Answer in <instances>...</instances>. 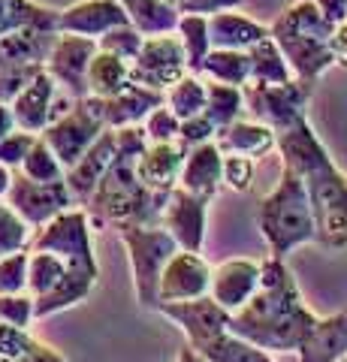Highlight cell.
I'll use <instances>...</instances> for the list:
<instances>
[{
	"label": "cell",
	"mask_w": 347,
	"mask_h": 362,
	"mask_svg": "<svg viewBox=\"0 0 347 362\" xmlns=\"http://www.w3.org/2000/svg\"><path fill=\"white\" fill-rule=\"evenodd\" d=\"M317 314L302 302L299 284L284 259H260V284L254 296L230 314V332L257 344L266 354L299 350Z\"/></svg>",
	"instance_id": "1"
},
{
	"label": "cell",
	"mask_w": 347,
	"mask_h": 362,
	"mask_svg": "<svg viewBox=\"0 0 347 362\" xmlns=\"http://www.w3.org/2000/svg\"><path fill=\"white\" fill-rule=\"evenodd\" d=\"M275 148L284 166L305 181L308 206L314 214V239L332 251L347 247V175L332 163L305 115L275 130Z\"/></svg>",
	"instance_id": "2"
},
{
	"label": "cell",
	"mask_w": 347,
	"mask_h": 362,
	"mask_svg": "<svg viewBox=\"0 0 347 362\" xmlns=\"http://www.w3.org/2000/svg\"><path fill=\"white\" fill-rule=\"evenodd\" d=\"M118 151L115 160L106 169V175L100 178L94 194L85 202V214L91 226H118V223H142V226H158L163 202L170 194H151L145 190L136 178V157L145 151L142 127H118L115 130Z\"/></svg>",
	"instance_id": "3"
},
{
	"label": "cell",
	"mask_w": 347,
	"mask_h": 362,
	"mask_svg": "<svg viewBox=\"0 0 347 362\" xmlns=\"http://www.w3.org/2000/svg\"><path fill=\"white\" fill-rule=\"evenodd\" d=\"M332 33L335 25L320 16V9L311 0H296L269 25V37L284 54L293 78L308 85H314L329 66L339 64L332 49Z\"/></svg>",
	"instance_id": "4"
},
{
	"label": "cell",
	"mask_w": 347,
	"mask_h": 362,
	"mask_svg": "<svg viewBox=\"0 0 347 362\" xmlns=\"http://www.w3.org/2000/svg\"><path fill=\"white\" fill-rule=\"evenodd\" d=\"M257 226L263 233L269 257L284 259L296 247L314 242V214L308 206L305 181L293 169H281L278 185L263 197L257 209Z\"/></svg>",
	"instance_id": "5"
},
{
	"label": "cell",
	"mask_w": 347,
	"mask_h": 362,
	"mask_svg": "<svg viewBox=\"0 0 347 362\" xmlns=\"http://www.w3.org/2000/svg\"><path fill=\"white\" fill-rule=\"evenodd\" d=\"M118 239L127 247L130 272H133V290H136V302L142 308H158V281L178 245L163 226H142V223H118L112 226Z\"/></svg>",
	"instance_id": "6"
},
{
	"label": "cell",
	"mask_w": 347,
	"mask_h": 362,
	"mask_svg": "<svg viewBox=\"0 0 347 362\" xmlns=\"http://www.w3.org/2000/svg\"><path fill=\"white\" fill-rule=\"evenodd\" d=\"M103 130H106V124H103V112H100V100L82 97V100H76L66 115L52 121L49 127L40 133V139L49 145V151L58 157V163L66 173V169L91 148V142Z\"/></svg>",
	"instance_id": "7"
},
{
	"label": "cell",
	"mask_w": 347,
	"mask_h": 362,
	"mask_svg": "<svg viewBox=\"0 0 347 362\" xmlns=\"http://www.w3.org/2000/svg\"><path fill=\"white\" fill-rule=\"evenodd\" d=\"M28 251H52L76 266H97L94 245H91V223L82 206H73L54 214L49 223L33 230L28 239Z\"/></svg>",
	"instance_id": "8"
},
{
	"label": "cell",
	"mask_w": 347,
	"mask_h": 362,
	"mask_svg": "<svg viewBox=\"0 0 347 362\" xmlns=\"http://www.w3.org/2000/svg\"><path fill=\"white\" fill-rule=\"evenodd\" d=\"M4 199L30 230H40V226L49 223L54 214L76 206L64 178L61 181H30V178L21 175L18 169H13V181H9V190H6Z\"/></svg>",
	"instance_id": "9"
},
{
	"label": "cell",
	"mask_w": 347,
	"mask_h": 362,
	"mask_svg": "<svg viewBox=\"0 0 347 362\" xmlns=\"http://www.w3.org/2000/svg\"><path fill=\"white\" fill-rule=\"evenodd\" d=\"M311 94H314V85L299 82V78H290L284 85H245L242 88L245 112H251L254 121H260L272 130H281L290 121L305 115Z\"/></svg>",
	"instance_id": "10"
},
{
	"label": "cell",
	"mask_w": 347,
	"mask_h": 362,
	"mask_svg": "<svg viewBox=\"0 0 347 362\" xmlns=\"http://www.w3.org/2000/svg\"><path fill=\"white\" fill-rule=\"evenodd\" d=\"M187 76L184 49L175 33H160V37H145L139 54L130 61V82L142 88L163 90Z\"/></svg>",
	"instance_id": "11"
},
{
	"label": "cell",
	"mask_w": 347,
	"mask_h": 362,
	"mask_svg": "<svg viewBox=\"0 0 347 362\" xmlns=\"http://www.w3.org/2000/svg\"><path fill=\"white\" fill-rule=\"evenodd\" d=\"M94 54H97V40L58 33L49 49L46 64H42V70L54 78V85L61 90H66V94L76 100H82V97H88L85 73H88V64H91Z\"/></svg>",
	"instance_id": "12"
},
{
	"label": "cell",
	"mask_w": 347,
	"mask_h": 362,
	"mask_svg": "<svg viewBox=\"0 0 347 362\" xmlns=\"http://www.w3.org/2000/svg\"><path fill=\"white\" fill-rule=\"evenodd\" d=\"M154 311H160L166 320H172L187 335V344L194 350L230 329V311L220 308L211 296H199L187 302H166V305H158Z\"/></svg>",
	"instance_id": "13"
},
{
	"label": "cell",
	"mask_w": 347,
	"mask_h": 362,
	"mask_svg": "<svg viewBox=\"0 0 347 362\" xmlns=\"http://www.w3.org/2000/svg\"><path fill=\"white\" fill-rule=\"evenodd\" d=\"M206 214H208L206 199L187 194L182 187H172L163 202L160 226L172 235L182 251L199 254L203 251V242H206Z\"/></svg>",
	"instance_id": "14"
},
{
	"label": "cell",
	"mask_w": 347,
	"mask_h": 362,
	"mask_svg": "<svg viewBox=\"0 0 347 362\" xmlns=\"http://www.w3.org/2000/svg\"><path fill=\"white\" fill-rule=\"evenodd\" d=\"M208 281H211V266L194 251H178L166 259L158 281V305L166 302H187L208 296Z\"/></svg>",
	"instance_id": "15"
},
{
	"label": "cell",
	"mask_w": 347,
	"mask_h": 362,
	"mask_svg": "<svg viewBox=\"0 0 347 362\" xmlns=\"http://www.w3.org/2000/svg\"><path fill=\"white\" fill-rule=\"evenodd\" d=\"M121 25H130V21L115 0H79L66 9H58V16H54L58 33H73V37L88 40H100L106 30Z\"/></svg>",
	"instance_id": "16"
},
{
	"label": "cell",
	"mask_w": 347,
	"mask_h": 362,
	"mask_svg": "<svg viewBox=\"0 0 347 362\" xmlns=\"http://www.w3.org/2000/svg\"><path fill=\"white\" fill-rule=\"evenodd\" d=\"M257 284H260V263L257 259H248V257L223 259L220 266L211 269L208 296L233 314L254 296Z\"/></svg>",
	"instance_id": "17"
},
{
	"label": "cell",
	"mask_w": 347,
	"mask_h": 362,
	"mask_svg": "<svg viewBox=\"0 0 347 362\" xmlns=\"http://www.w3.org/2000/svg\"><path fill=\"white\" fill-rule=\"evenodd\" d=\"M115 151H118L115 130L106 127L91 142V148H88L79 160H76L64 173V181H66V187H70V197H73L76 206H85L88 197L94 194V187L100 185V178L106 175V169L112 166V160H115Z\"/></svg>",
	"instance_id": "18"
},
{
	"label": "cell",
	"mask_w": 347,
	"mask_h": 362,
	"mask_svg": "<svg viewBox=\"0 0 347 362\" xmlns=\"http://www.w3.org/2000/svg\"><path fill=\"white\" fill-rule=\"evenodd\" d=\"M58 30L52 25H30L0 37V73L6 70H42Z\"/></svg>",
	"instance_id": "19"
},
{
	"label": "cell",
	"mask_w": 347,
	"mask_h": 362,
	"mask_svg": "<svg viewBox=\"0 0 347 362\" xmlns=\"http://www.w3.org/2000/svg\"><path fill=\"white\" fill-rule=\"evenodd\" d=\"M187 157V148L182 142H154L145 145V151L136 157V178L145 190L151 194H170L178 185V173H182V163Z\"/></svg>",
	"instance_id": "20"
},
{
	"label": "cell",
	"mask_w": 347,
	"mask_h": 362,
	"mask_svg": "<svg viewBox=\"0 0 347 362\" xmlns=\"http://www.w3.org/2000/svg\"><path fill=\"white\" fill-rule=\"evenodd\" d=\"M54 94H58V85H54V78L46 70H40L13 97V103H9V112H13V121H16V130H25V133H33V136H40L42 130H46L49 127Z\"/></svg>",
	"instance_id": "21"
},
{
	"label": "cell",
	"mask_w": 347,
	"mask_h": 362,
	"mask_svg": "<svg viewBox=\"0 0 347 362\" xmlns=\"http://www.w3.org/2000/svg\"><path fill=\"white\" fill-rule=\"evenodd\" d=\"M220 160H223V154L218 151L215 142H203V145H196V148H190L182 163V173H178L175 187L211 202L218 197V190L223 187L220 185Z\"/></svg>",
	"instance_id": "22"
},
{
	"label": "cell",
	"mask_w": 347,
	"mask_h": 362,
	"mask_svg": "<svg viewBox=\"0 0 347 362\" xmlns=\"http://www.w3.org/2000/svg\"><path fill=\"white\" fill-rule=\"evenodd\" d=\"M163 106V94L151 88H142L136 82H130L124 90H118L115 97L100 100V112H103V124L109 130L118 127H139L148 118L151 109Z\"/></svg>",
	"instance_id": "23"
},
{
	"label": "cell",
	"mask_w": 347,
	"mask_h": 362,
	"mask_svg": "<svg viewBox=\"0 0 347 362\" xmlns=\"http://www.w3.org/2000/svg\"><path fill=\"white\" fill-rule=\"evenodd\" d=\"M296 354L299 362H339L347 356V311L317 317Z\"/></svg>",
	"instance_id": "24"
},
{
	"label": "cell",
	"mask_w": 347,
	"mask_h": 362,
	"mask_svg": "<svg viewBox=\"0 0 347 362\" xmlns=\"http://www.w3.org/2000/svg\"><path fill=\"white\" fill-rule=\"evenodd\" d=\"M211 142L218 145L220 154H242V157L257 160V157H263L275 148V130L266 127L260 121L239 118V121L227 124V127H218Z\"/></svg>",
	"instance_id": "25"
},
{
	"label": "cell",
	"mask_w": 347,
	"mask_h": 362,
	"mask_svg": "<svg viewBox=\"0 0 347 362\" xmlns=\"http://www.w3.org/2000/svg\"><path fill=\"white\" fill-rule=\"evenodd\" d=\"M269 37V28L260 25L242 13L223 9V13L208 16V42L211 49H233V52H248L254 42Z\"/></svg>",
	"instance_id": "26"
},
{
	"label": "cell",
	"mask_w": 347,
	"mask_h": 362,
	"mask_svg": "<svg viewBox=\"0 0 347 362\" xmlns=\"http://www.w3.org/2000/svg\"><path fill=\"white\" fill-rule=\"evenodd\" d=\"M76 269L100 272V266H76V263H70V259H64V257L52 254V251H28V296L33 302L49 296V293Z\"/></svg>",
	"instance_id": "27"
},
{
	"label": "cell",
	"mask_w": 347,
	"mask_h": 362,
	"mask_svg": "<svg viewBox=\"0 0 347 362\" xmlns=\"http://www.w3.org/2000/svg\"><path fill=\"white\" fill-rule=\"evenodd\" d=\"M124 9V16L142 37H160V33H175L178 9L170 0H115Z\"/></svg>",
	"instance_id": "28"
},
{
	"label": "cell",
	"mask_w": 347,
	"mask_h": 362,
	"mask_svg": "<svg viewBox=\"0 0 347 362\" xmlns=\"http://www.w3.org/2000/svg\"><path fill=\"white\" fill-rule=\"evenodd\" d=\"M85 85H88V97H97V100L115 97L118 90H124L130 85V64L97 49L91 64H88Z\"/></svg>",
	"instance_id": "29"
},
{
	"label": "cell",
	"mask_w": 347,
	"mask_h": 362,
	"mask_svg": "<svg viewBox=\"0 0 347 362\" xmlns=\"http://www.w3.org/2000/svg\"><path fill=\"white\" fill-rule=\"evenodd\" d=\"M245 54H248V70H251L248 85H284L293 78L284 54L278 52L272 37H263L260 42H254Z\"/></svg>",
	"instance_id": "30"
},
{
	"label": "cell",
	"mask_w": 347,
	"mask_h": 362,
	"mask_svg": "<svg viewBox=\"0 0 347 362\" xmlns=\"http://www.w3.org/2000/svg\"><path fill=\"white\" fill-rule=\"evenodd\" d=\"M196 76L203 78V82L245 88V85H248V78H251L248 54H245V52H233V49H208L203 64H199Z\"/></svg>",
	"instance_id": "31"
},
{
	"label": "cell",
	"mask_w": 347,
	"mask_h": 362,
	"mask_svg": "<svg viewBox=\"0 0 347 362\" xmlns=\"http://www.w3.org/2000/svg\"><path fill=\"white\" fill-rule=\"evenodd\" d=\"M196 354L206 362H275L266 350H260L251 341H245V338H239V335H233L230 329L215 335L203 347H196Z\"/></svg>",
	"instance_id": "32"
},
{
	"label": "cell",
	"mask_w": 347,
	"mask_h": 362,
	"mask_svg": "<svg viewBox=\"0 0 347 362\" xmlns=\"http://www.w3.org/2000/svg\"><path fill=\"white\" fill-rule=\"evenodd\" d=\"M163 106L172 112L178 121L203 115L206 109V82L199 76H182L175 85H170L163 90Z\"/></svg>",
	"instance_id": "33"
},
{
	"label": "cell",
	"mask_w": 347,
	"mask_h": 362,
	"mask_svg": "<svg viewBox=\"0 0 347 362\" xmlns=\"http://www.w3.org/2000/svg\"><path fill=\"white\" fill-rule=\"evenodd\" d=\"M175 37L184 49V61H187V73L196 76L199 64L208 54L211 42H208V16H178L175 25Z\"/></svg>",
	"instance_id": "34"
},
{
	"label": "cell",
	"mask_w": 347,
	"mask_h": 362,
	"mask_svg": "<svg viewBox=\"0 0 347 362\" xmlns=\"http://www.w3.org/2000/svg\"><path fill=\"white\" fill-rule=\"evenodd\" d=\"M206 115L215 127H227V124L239 121L245 115V97L242 88L236 85H218L206 82Z\"/></svg>",
	"instance_id": "35"
},
{
	"label": "cell",
	"mask_w": 347,
	"mask_h": 362,
	"mask_svg": "<svg viewBox=\"0 0 347 362\" xmlns=\"http://www.w3.org/2000/svg\"><path fill=\"white\" fill-rule=\"evenodd\" d=\"M54 16H58V9L30 4V0H0V37H6V33H13L18 28H30V25L54 28Z\"/></svg>",
	"instance_id": "36"
},
{
	"label": "cell",
	"mask_w": 347,
	"mask_h": 362,
	"mask_svg": "<svg viewBox=\"0 0 347 362\" xmlns=\"http://www.w3.org/2000/svg\"><path fill=\"white\" fill-rule=\"evenodd\" d=\"M18 173L25 178H30V181H61L64 178V166L58 163V157L49 151V145L37 136V142L30 145V151H28L25 160H21Z\"/></svg>",
	"instance_id": "37"
},
{
	"label": "cell",
	"mask_w": 347,
	"mask_h": 362,
	"mask_svg": "<svg viewBox=\"0 0 347 362\" xmlns=\"http://www.w3.org/2000/svg\"><path fill=\"white\" fill-rule=\"evenodd\" d=\"M30 226L18 218V214L0 202V259L18 251H28V239H30Z\"/></svg>",
	"instance_id": "38"
},
{
	"label": "cell",
	"mask_w": 347,
	"mask_h": 362,
	"mask_svg": "<svg viewBox=\"0 0 347 362\" xmlns=\"http://www.w3.org/2000/svg\"><path fill=\"white\" fill-rule=\"evenodd\" d=\"M142 33L133 28V25H121V28H112V30H106L103 37L97 40V49L100 52H109V54H115V58H121V61H133L139 54V49H142Z\"/></svg>",
	"instance_id": "39"
},
{
	"label": "cell",
	"mask_w": 347,
	"mask_h": 362,
	"mask_svg": "<svg viewBox=\"0 0 347 362\" xmlns=\"http://www.w3.org/2000/svg\"><path fill=\"white\" fill-rule=\"evenodd\" d=\"M254 173H257V160L242 154H223L220 160V185H227L236 194H248L254 187Z\"/></svg>",
	"instance_id": "40"
},
{
	"label": "cell",
	"mask_w": 347,
	"mask_h": 362,
	"mask_svg": "<svg viewBox=\"0 0 347 362\" xmlns=\"http://www.w3.org/2000/svg\"><path fill=\"white\" fill-rule=\"evenodd\" d=\"M18 293H28V251L0 259V296H18Z\"/></svg>",
	"instance_id": "41"
},
{
	"label": "cell",
	"mask_w": 347,
	"mask_h": 362,
	"mask_svg": "<svg viewBox=\"0 0 347 362\" xmlns=\"http://www.w3.org/2000/svg\"><path fill=\"white\" fill-rule=\"evenodd\" d=\"M178 124L182 121H178L170 109L158 106L148 112V118H145L139 127L145 133V139H148V145H154V142H178Z\"/></svg>",
	"instance_id": "42"
},
{
	"label": "cell",
	"mask_w": 347,
	"mask_h": 362,
	"mask_svg": "<svg viewBox=\"0 0 347 362\" xmlns=\"http://www.w3.org/2000/svg\"><path fill=\"white\" fill-rule=\"evenodd\" d=\"M37 320L33 317V299L28 293H18V296H0V323L16 326V329H25Z\"/></svg>",
	"instance_id": "43"
},
{
	"label": "cell",
	"mask_w": 347,
	"mask_h": 362,
	"mask_svg": "<svg viewBox=\"0 0 347 362\" xmlns=\"http://www.w3.org/2000/svg\"><path fill=\"white\" fill-rule=\"evenodd\" d=\"M33 142H37V136L25 133V130H13L9 136H4V139H0V163L6 169H18Z\"/></svg>",
	"instance_id": "44"
},
{
	"label": "cell",
	"mask_w": 347,
	"mask_h": 362,
	"mask_svg": "<svg viewBox=\"0 0 347 362\" xmlns=\"http://www.w3.org/2000/svg\"><path fill=\"white\" fill-rule=\"evenodd\" d=\"M215 133H218V127L208 121L206 112L203 115H194V118H184L182 124H178V142H182L187 151L196 148V145H203V142H211Z\"/></svg>",
	"instance_id": "45"
},
{
	"label": "cell",
	"mask_w": 347,
	"mask_h": 362,
	"mask_svg": "<svg viewBox=\"0 0 347 362\" xmlns=\"http://www.w3.org/2000/svg\"><path fill=\"white\" fill-rule=\"evenodd\" d=\"M30 344H33V335L30 332L0 323V356H4V359H18Z\"/></svg>",
	"instance_id": "46"
},
{
	"label": "cell",
	"mask_w": 347,
	"mask_h": 362,
	"mask_svg": "<svg viewBox=\"0 0 347 362\" xmlns=\"http://www.w3.org/2000/svg\"><path fill=\"white\" fill-rule=\"evenodd\" d=\"M178 16H215L223 9H239L242 0H172Z\"/></svg>",
	"instance_id": "47"
},
{
	"label": "cell",
	"mask_w": 347,
	"mask_h": 362,
	"mask_svg": "<svg viewBox=\"0 0 347 362\" xmlns=\"http://www.w3.org/2000/svg\"><path fill=\"white\" fill-rule=\"evenodd\" d=\"M16 362H66V359H64L54 347H49V344H42V341H37V338H33V344H30Z\"/></svg>",
	"instance_id": "48"
},
{
	"label": "cell",
	"mask_w": 347,
	"mask_h": 362,
	"mask_svg": "<svg viewBox=\"0 0 347 362\" xmlns=\"http://www.w3.org/2000/svg\"><path fill=\"white\" fill-rule=\"evenodd\" d=\"M311 4H314L320 9V16L335 28H339L341 21H347V0H311Z\"/></svg>",
	"instance_id": "49"
},
{
	"label": "cell",
	"mask_w": 347,
	"mask_h": 362,
	"mask_svg": "<svg viewBox=\"0 0 347 362\" xmlns=\"http://www.w3.org/2000/svg\"><path fill=\"white\" fill-rule=\"evenodd\" d=\"M332 49H335V58L347 61V21H341L332 33Z\"/></svg>",
	"instance_id": "50"
},
{
	"label": "cell",
	"mask_w": 347,
	"mask_h": 362,
	"mask_svg": "<svg viewBox=\"0 0 347 362\" xmlns=\"http://www.w3.org/2000/svg\"><path fill=\"white\" fill-rule=\"evenodd\" d=\"M13 130H16L13 112H9V106H6V103H0V139H4V136H9Z\"/></svg>",
	"instance_id": "51"
},
{
	"label": "cell",
	"mask_w": 347,
	"mask_h": 362,
	"mask_svg": "<svg viewBox=\"0 0 347 362\" xmlns=\"http://www.w3.org/2000/svg\"><path fill=\"white\" fill-rule=\"evenodd\" d=\"M172 362H206V359L199 356L190 344H182V347H178V354H175V359H172Z\"/></svg>",
	"instance_id": "52"
},
{
	"label": "cell",
	"mask_w": 347,
	"mask_h": 362,
	"mask_svg": "<svg viewBox=\"0 0 347 362\" xmlns=\"http://www.w3.org/2000/svg\"><path fill=\"white\" fill-rule=\"evenodd\" d=\"M9 181H13V169H6L4 163H0V199L6 197V190H9Z\"/></svg>",
	"instance_id": "53"
},
{
	"label": "cell",
	"mask_w": 347,
	"mask_h": 362,
	"mask_svg": "<svg viewBox=\"0 0 347 362\" xmlns=\"http://www.w3.org/2000/svg\"><path fill=\"white\" fill-rule=\"evenodd\" d=\"M339 362H347V356H341V359H339Z\"/></svg>",
	"instance_id": "54"
},
{
	"label": "cell",
	"mask_w": 347,
	"mask_h": 362,
	"mask_svg": "<svg viewBox=\"0 0 347 362\" xmlns=\"http://www.w3.org/2000/svg\"><path fill=\"white\" fill-rule=\"evenodd\" d=\"M170 4H172V0H170Z\"/></svg>",
	"instance_id": "55"
}]
</instances>
